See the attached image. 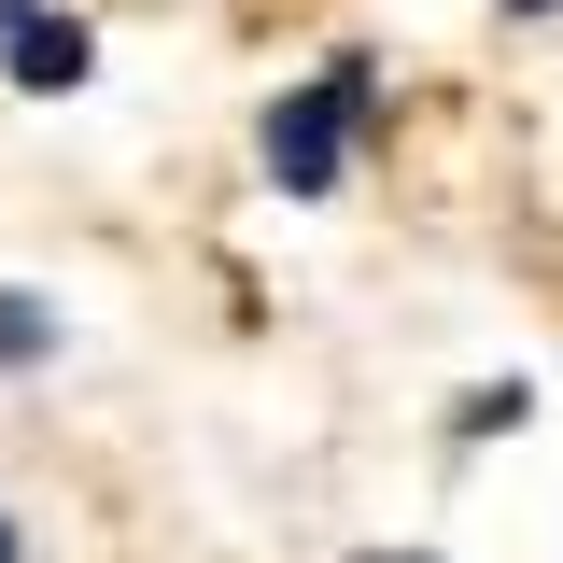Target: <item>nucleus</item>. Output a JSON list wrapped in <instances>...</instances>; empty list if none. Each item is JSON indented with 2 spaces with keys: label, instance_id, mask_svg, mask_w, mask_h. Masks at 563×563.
I'll return each instance as SVG.
<instances>
[{
  "label": "nucleus",
  "instance_id": "7ed1b4c3",
  "mask_svg": "<svg viewBox=\"0 0 563 563\" xmlns=\"http://www.w3.org/2000/svg\"><path fill=\"white\" fill-rule=\"evenodd\" d=\"M14 352H43V310H29V296H0V366H14Z\"/></svg>",
  "mask_w": 563,
  "mask_h": 563
},
{
  "label": "nucleus",
  "instance_id": "f257e3e1",
  "mask_svg": "<svg viewBox=\"0 0 563 563\" xmlns=\"http://www.w3.org/2000/svg\"><path fill=\"white\" fill-rule=\"evenodd\" d=\"M352 113H366V57H339L324 85H296V99L268 113V184H282V198H324V184H339Z\"/></svg>",
  "mask_w": 563,
  "mask_h": 563
},
{
  "label": "nucleus",
  "instance_id": "20e7f679",
  "mask_svg": "<svg viewBox=\"0 0 563 563\" xmlns=\"http://www.w3.org/2000/svg\"><path fill=\"white\" fill-rule=\"evenodd\" d=\"M507 14H550V0H507Z\"/></svg>",
  "mask_w": 563,
  "mask_h": 563
},
{
  "label": "nucleus",
  "instance_id": "39448f33",
  "mask_svg": "<svg viewBox=\"0 0 563 563\" xmlns=\"http://www.w3.org/2000/svg\"><path fill=\"white\" fill-rule=\"evenodd\" d=\"M0 563H14V521H0Z\"/></svg>",
  "mask_w": 563,
  "mask_h": 563
},
{
  "label": "nucleus",
  "instance_id": "f03ea898",
  "mask_svg": "<svg viewBox=\"0 0 563 563\" xmlns=\"http://www.w3.org/2000/svg\"><path fill=\"white\" fill-rule=\"evenodd\" d=\"M0 70H14L29 99H70V85L99 70V43H85L70 14H29V29H0Z\"/></svg>",
  "mask_w": 563,
  "mask_h": 563
}]
</instances>
